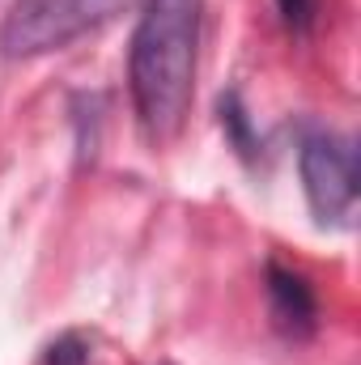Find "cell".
Returning <instances> with one entry per match:
<instances>
[{
	"instance_id": "7a4b0ae2",
	"label": "cell",
	"mask_w": 361,
	"mask_h": 365,
	"mask_svg": "<svg viewBox=\"0 0 361 365\" xmlns=\"http://www.w3.org/2000/svg\"><path fill=\"white\" fill-rule=\"evenodd\" d=\"M136 4L145 0H13L0 21V56L39 60L64 51Z\"/></svg>"
},
{
	"instance_id": "277c9868",
	"label": "cell",
	"mask_w": 361,
	"mask_h": 365,
	"mask_svg": "<svg viewBox=\"0 0 361 365\" xmlns=\"http://www.w3.org/2000/svg\"><path fill=\"white\" fill-rule=\"evenodd\" d=\"M268 310L276 331L289 340H310L319 327L315 289L306 284V276L285 268V264H268Z\"/></svg>"
},
{
	"instance_id": "5b68a950",
	"label": "cell",
	"mask_w": 361,
	"mask_h": 365,
	"mask_svg": "<svg viewBox=\"0 0 361 365\" xmlns=\"http://www.w3.org/2000/svg\"><path fill=\"white\" fill-rule=\"evenodd\" d=\"M47 365H90V344L77 331H68L47 349Z\"/></svg>"
},
{
	"instance_id": "8992f818",
	"label": "cell",
	"mask_w": 361,
	"mask_h": 365,
	"mask_svg": "<svg viewBox=\"0 0 361 365\" xmlns=\"http://www.w3.org/2000/svg\"><path fill=\"white\" fill-rule=\"evenodd\" d=\"M319 4L323 0H276V13H280V21L289 26V30H310L315 26V17H319Z\"/></svg>"
},
{
	"instance_id": "3957f363",
	"label": "cell",
	"mask_w": 361,
	"mask_h": 365,
	"mask_svg": "<svg viewBox=\"0 0 361 365\" xmlns=\"http://www.w3.org/2000/svg\"><path fill=\"white\" fill-rule=\"evenodd\" d=\"M302 191L319 225H349L357 212V149L349 136L310 132L298 149Z\"/></svg>"
},
{
	"instance_id": "6da1fadb",
	"label": "cell",
	"mask_w": 361,
	"mask_h": 365,
	"mask_svg": "<svg viewBox=\"0 0 361 365\" xmlns=\"http://www.w3.org/2000/svg\"><path fill=\"white\" fill-rule=\"evenodd\" d=\"M200 21L204 0L141 4L128 47V93L149 145H171L187 123L200 60Z\"/></svg>"
}]
</instances>
